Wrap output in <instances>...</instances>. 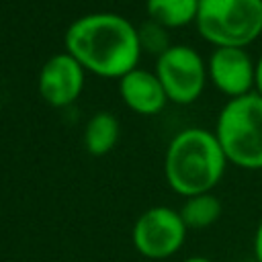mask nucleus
I'll list each match as a JSON object with an SVG mask.
<instances>
[{
	"instance_id": "obj_15",
	"label": "nucleus",
	"mask_w": 262,
	"mask_h": 262,
	"mask_svg": "<svg viewBox=\"0 0 262 262\" xmlns=\"http://www.w3.org/2000/svg\"><path fill=\"white\" fill-rule=\"evenodd\" d=\"M254 92L262 96V55L256 61V78H254Z\"/></svg>"
},
{
	"instance_id": "obj_12",
	"label": "nucleus",
	"mask_w": 262,
	"mask_h": 262,
	"mask_svg": "<svg viewBox=\"0 0 262 262\" xmlns=\"http://www.w3.org/2000/svg\"><path fill=\"white\" fill-rule=\"evenodd\" d=\"M221 201L213 192H203L188 196L180 207V217L188 229H205L211 227L221 217Z\"/></svg>"
},
{
	"instance_id": "obj_4",
	"label": "nucleus",
	"mask_w": 262,
	"mask_h": 262,
	"mask_svg": "<svg viewBox=\"0 0 262 262\" xmlns=\"http://www.w3.org/2000/svg\"><path fill=\"white\" fill-rule=\"evenodd\" d=\"M194 23L211 45L244 49L262 33V0H199Z\"/></svg>"
},
{
	"instance_id": "obj_16",
	"label": "nucleus",
	"mask_w": 262,
	"mask_h": 262,
	"mask_svg": "<svg viewBox=\"0 0 262 262\" xmlns=\"http://www.w3.org/2000/svg\"><path fill=\"white\" fill-rule=\"evenodd\" d=\"M182 262H213V260H209L205 256H190V258H184Z\"/></svg>"
},
{
	"instance_id": "obj_13",
	"label": "nucleus",
	"mask_w": 262,
	"mask_h": 262,
	"mask_svg": "<svg viewBox=\"0 0 262 262\" xmlns=\"http://www.w3.org/2000/svg\"><path fill=\"white\" fill-rule=\"evenodd\" d=\"M137 35H139V45H141V49H147V51H151V53H156L158 51V55L160 53H164L170 45H168V37H166V29L164 27H160V25H156V23H145L139 31H137Z\"/></svg>"
},
{
	"instance_id": "obj_5",
	"label": "nucleus",
	"mask_w": 262,
	"mask_h": 262,
	"mask_svg": "<svg viewBox=\"0 0 262 262\" xmlns=\"http://www.w3.org/2000/svg\"><path fill=\"white\" fill-rule=\"evenodd\" d=\"M186 231L188 227L176 209L156 205L137 217L131 229V242L143 258L166 260L184 246Z\"/></svg>"
},
{
	"instance_id": "obj_1",
	"label": "nucleus",
	"mask_w": 262,
	"mask_h": 262,
	"mask_svg": "<svg viewBox=\"0 0 262 262\" xmlns=\"http://www.w3.org/2000/svg\"><path fill=\"white\" fill-rule=\"evenodd\" d=\"M66 51L88 72L123 78L137 68L141 45L137 29L115 12H92L76 18L63 37Z\"/></svg>"
},
{
	"instance_id": "obj_9",
	"label": "nucleus",
	"mask_w": 262,
	"mask_h": 262,
	"mask_svg": "<svg viewBox=\"0 0 262 262\" xmlns=\"http://www.w3.org/2000/svg\"><path fill=\"white\" fill-rule=\"evenodd\" d=\"M119 94L123 102L137 115H156L168 102V96L156 72L139 68L131 70L119 80Z\"/></svg>"
},
{
	"instance_id": "obj_8",
	"label": "nucleus",
	"mask_w": 262,
	"mask_h": 262,
	"mask_svg": "<svg viewBox=\"0 0 262 262\" xmlns=\"http://www.w3.org/2000/svg\"><path fill=\"white\" fill-rule=\"evenodd\" d=\"M84 68L68 53L51 55L39 72V94L51 106H70L84 88Z\"/></svg>"
},
{
	"instance_id": "obj_10",
	"label": "nucleus",
	"mask_w": 262,
	"mask_h": 262,
	"mask_svg": "<svg viewBox=\"0 0 262 262\" xmlns=\"http://www.w3.org/2000/svg\"><path fill=\"white\" fill-rule=\"evenodd\" d=\"M119 121L113 113H96L84 129V147L90 156H106L119 141Z\"/></svg>"
},
{
	"instance_id": "obj_2",
	"label": "nucleus",
	"mask_w": 262,
	"mask_h": 262,
	"mask_svg": "<svg viewBox=\"0 0 262 262\" xmlns=\"http://www.w3.org/2000/svg\"><path fill=\"white\" fill-rule=\"evenodd\" d=\"M227 158L217 141V135L188 127L172 137L164 156V176L168 186L188 199L211 192L225 174Z\"/></svg>"
},
{
	"instance_id": "obj_11",
	"label": "nucleus",
	"mask_w": 262,
	"mask_h": 262,
	"mask_svg": "<svg viewBox=\"0 0 262 262\" xmlns=\"http://www.w3.org/2000/svg\"><path fill=\"white\" fill-rule=\"evenodd\" d=\"M145 10L151 23L164 29H178L196 20L199 0H147Z\"/></svg>"
},
{
	"instance_id": "obj_14",
	"label": "nucleus",
	"mask_w": 262,
	"mask_h": 262,
	"mask_svg": "<svg viewBox=\"0 0 262 262\" xmlns=\"http://www.w3.org/2000/svg\"><path fill=\"white\" fill-rule=\"evenodd\" d=\"M254 260L262 262V219H260L256 233H254Z\"/></svg>"
},
{
	"instance_id": "obj_6",
	"label": "nucleus",
	"mask_w": 262,
	"mask_h": 262,
	"mask_svg": "<svg viewBox=\"0 0 262 262\" xmlns=\"http://www.w3.org/2000/svg\"><path fill=\"white\" fill-rule=\"evenodd\" d=\"M156 76L162 82L168 100L176 104H190L205 88L207 66L192 47L170 45L158 55Z\"/></svg>"
},
{
	"instance_id": "obj_7",
	"label": "nucleus",
	"mask_w": 262,
	"mask_h": 262,
	"mask_svg": "<svg viewBox=\"0 0 262 262\" xmlns=\"http://www.w3.org/2000/svg\"><path fill=\"white\" fill-rule=\"evenodd\" d=\"M207 76L219 92L229 98H239L254 92L256 63L250 59L246 49L217 47L209 57Z\"/></svg>"
},
{
	"instance_id": "obj_3",
	"label": "nucleus",
	"mask_w": 262,
	"mask_h": 262,
	"mask_svg": "<svg viewBox=\"0 0 262 262\" xmlns=\"http://www.w3.org/2000/svg\"><path fill=\"white\" fill-rule=\"evenodd\" d=\"M215 135L227 162L262 170V96L250 92L231 98L217 117Z\"/></svg>"
},
{
	"instance_id": "obj_17",
	"label": "nucleus",
	"mask_w": 262,
	"mask_h": 262,
	"mask_svg": "<svg viewBox=\"0 0 262 262\" xmlns=\"http://www.w3.org/2000/svg\"><path fill=\"white\" fill-rule=\"evenodd\" d=\"M244 262H258V260H244Z\"/></svg>"
}]
</instances>
